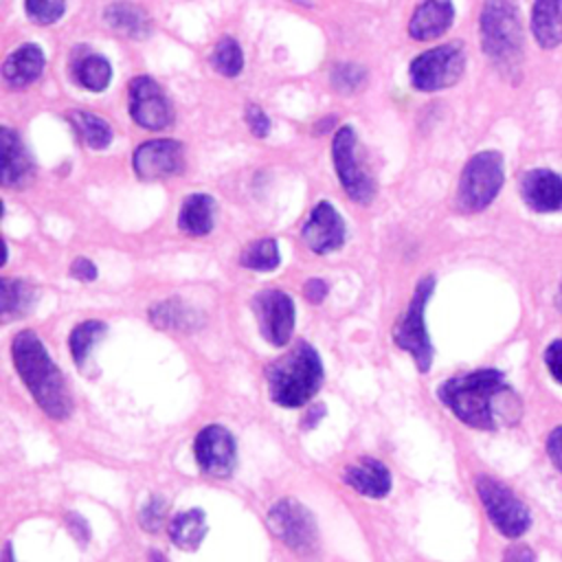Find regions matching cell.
<instances>
[{"mask_svg":"<svg viewBox=\"0 0 562 562\" xmlns=\"http://www.w3.org/2000/svg\"><path fill=\"white\" fill-rule=\"evenodd\" d=\"M2 562H15V560H13V549H11V544H7V547H4V553H2Z\"/></svg>","mask_w":562,"mask_h":562,"instance_id":"41","label":"cell"},{"mask_svg":"<svg viewBox=\"0 0 562 562\" xmlns=\"http://www.w3.org/2000/svg\"><path fill=\"white\" fill-rule=\"evenodd\" d=\"M105 325L101 321H83L79 323L70 336H68V347H70V353L77 362V367H83V362L88 360V353L90 349L94 347V342L105 334Z\"/></svg>","mask_w":562,"mask_h":562,"instance_id":"29","label":"cell"},{"mask_svg":"<svg viewBox=\"0 0 562 562\" xmlns=\"http://www.w3.org/2000/svg\"><path fill=\"white\" fill-rule=\"evenodd\" d=\"M547 452L553 465L562 472V426H555L547 437Z\"/></svg>","mask_w":562,"mask_h":562,"instance_id":"36","label":"cell"},{"mask_svg":"<svg viewBox=\"0 0 562 562\" xmlns=\"http://www.w3.org/2000/svg\"><path fill=\"white\" fill-rule=\"evenodd\" d=\"M213 66L224 77H237L244 68L241 46L233 37H222L213 48Z\"/></svg>","mask_w":562,"mask_h":562,"instance_id":"30","label":"cell"},{"mask_svg":"<svg viewBox=\"0 0 562 562\" xmlns=\"http://www.w3.org/2000/svg\"><path fill=\"white\" fill-rule=\"evenodd\" d=\"M481 46L505 75H518L522 66V26L514 0H485L481 9Z\"/></svg>","mask_w":562,"mask_h":562,"instance_id":"4","label":"cell"},{"mask_svg":"<svg viewBox=\"0 0 562 562\" xmlns=\"http://www.w3.org/2000/svg\"><path fill=\"white\" fill-rule=\"evenodd\" d=\"M70 274H72L77 281H92V279H97V268H94V263H92L90 259L79 257V259L72 261Z\"/></svg>","mask_w":562,"mask_h":562,"instance_id":"37","label":"cell"},{"mask_svg":"<svg viewBox=\"0 0 562 562\" xmlns=\"http://www.w3.org/2000/svg\"><path fill=\"white\" fill-rule=\"evenodd\" d=\"M244 119H246V123H248V127H250V132H252L255 136H259V138L268 136V132H270V119H268V114H266L257 103H250V105L246 108Z\"/></svg>","mask_w":562,"mask_h":562,"instance_id":"34","label":"cell"},{"mask_svg":"<svg viewBox=\"0 0 562 562\" xmlns=\"http://www.w3.org/2000/svg\"><path fill=\"white\" fill-rule=\"evenodd\" d=\"M213 220H215V200L206 193H191L180 206L178 226L182 233L200 237L211 233Z\"/></svg>","mask_w":562,"mask_h":562,"instance_id":"21","label":"cell"},{"mask_svg":"<svg viewBox=\"0 0 562 562\" xmlns=\"http://www.w3.org/2000/svg\"><path fill=\"white\" fill-rule=\"evenodd\" d=\"M303 294L310 303H321L327 296V283L323 279H310L303 288Z\"/></svg>","mask_w":562,"mask_h":562,"instance_id":"38","label":"cell"},{"mask_svg":"<svg viewBox=\"0 0 562 562\" xmlns=\"http://www.w3.org/2000/svg\"><path fill=\"white\" fill-rule=\"evenodd\" d=\"M432 290H435L432 277L419 279L406 312L397 318V323L393 327V342L413 356V360L422 373H426L432 364V342H430V336L426 329V318H424V312L432 296Z\"/></svg>","mask_w":562,"mask_h":562,"instance_id":"6","label":"cell"},{"mask_svg":"<svg viewBox=\"0 0 562 562\" xmlns=\"http://www.w3.org/2000/svg\"><path fill=\"white\" fill-rule=\"evenodd\" d=\"M132 167L140 180H160L182 173L184 147L173 138L145 140L134 149Z\"/></svg>","mask_w":562,"mask_h":562,"instance_id":"14","label":"cell"},{"mask_svg":"<svg viewBox=\"0 0 562 562\" xmlns=\"http://www.w3.org/2000/svg\"><path fill=\"white\" fill-rule=\"evenodd\" d=\"M476 492L490 520L503 536L518 538L529 529L531 514L527 505L507 485L487 474H481L476 479Z\"/></svg>","mask_w":562,"mask_h":562,"instance_id":"9","label":"cell"},{"mask_svg":"<svg viewBox=\"0 0 562 562\" xmlns=\"http://www.w3.org/2000/svg\"><path fill=\"white\" fill-rule=\"evenodd\" d=\"M127 103L130 116L145 130H162L173 121V110L165 90L147 75L132 79Z\"/></svg>","mask_w":562,"mask_h":562,"instance_id":"11","label":"cell"},{"mask_svg":"<svg viewBox=\"0 0 562 562\" xmlns=\"http://www.w3.org/2000/svg\"><path fill=\"white\" fill-rule=\"evenodd\" d=\"M505 182V167H503V156L498 151H479L474 154L459 178L457 187V206L463 213H479L487 209L501 187Z\"/></svg>","mask_w":562,"mask_h":562,"instance_id":"5","label":"cell"},{"mask_svg":"<svg viewBox=\"0 0 562 562\" xmlns=\"http://www.w3.org/2000/svg\"><path fill=\"white\" fill-rule=\"evenodd\" d=\"M72 75L77 79V83L86 90L92 92H101L108 88L110 77H112V68L110 61L97 53H83L81 57H77L72 61Z\"/></svg>","mask_w":562,"mask_h":562,"instance_id":"25","label":"cell"},{"mask_svg":"<svg viewBox=\"0 0 562 562\" xmlns=\"http://www.w3.org/2000/svg\"><path fill=\"white\" fill-rule=\"evenodd\" d=\"M252 310L261 336L274 347H285L294 331V301L290 294L281 290H263L255 296Z\"/></svg>","mask_w":562,"mask_h":562,"instance_id":"12","label":"cell"},{"mask_svg":"<svg viewBox=\"0 0 562 562\" xmlns=\"http://www.w3.org/2000/svg\"><path fill=\"white\" fill-rule=\"evenodd\" d=\"M35 301V290L22 279H2V316L11 318L24 314Z\"/></svg>","mask_w":562,"mask_h":562,"instance_id":"28","label":"cell"},{"mask_svg":"<svg viewBox=\"0 0 562 562\" xmlns=\"http://www.w3.org/2000/svg\"><path fill=\"white\" fill-rule=\"evenodd\" d=\"M520 195L536 213L562 211V176L551 169H529L520 178Z\"/></svg>","mask_w":562,"mask_h":562,"instance_id":"16","label":"cell"},{"mask_svg":"<svg viewBox=\"0 0 562 562\" xmlns=\"http://www.w3.org/2000/svg\"><path fill=\"white\" fill-rule=\"evenodd\" d=\"M165 518H167V503L160 496H151L138 516L140 527L149 533H156L158 529H162Z\"/></svg>","mask_w":562,"mask_h":562,"instance_id":"33","label":"cell"},{"mask_svg":"<svg viewBox=\"0 0 562 562\" xmlns=\"http://www.w3.org/2000/svg\"><path fill=\"white\" fill-rule=\"evenodd\" d=\"M11 356L15 371L37 406L53 419H66L72 411V397L59 367L50 360L40 336L31 329L20 331L11 342Z\"/></svg>","mask_w":562,"mask_h":562,"instance_id":"2","label":"cell"},{"mask_svg":"<svg viewBox=\"0 0 562 562\" xmlns=\"http://www.w3.org/2000/svg\"><path fill=\"white\" fill-rule=\"evenodd\" d=\"M44 70V53L35 44H22L2 64L4 83L13 90L31 86Z\"/></svg>","mask_w":562,"mask_h":562,"instance_id":"18","label":"cell"},{"mask_svg":"<svg viewBox=\"0 0 562 562\" xmlns=\"http://www.w3.org/2000/svg\"><path fill=\"white\" fill-rule=\"evenodd\" d=\"M544 364L555 382L562 384V338L553 340L544 349Z\"/></svg>","mask_w":562,"mask_h":562,"instance_id":"35","label":"cell"},{"mask_svg":"<svg viewBox=\"0 0 562 562\" xmlns=\"http://www.w3.org/2000/svg\"><path fill=\"white\" fill-rule=\"evenodd\" d=\"M531 33L542 48L562 44V0H533Z\"/></svg>","mask_w":562,"mask_h":562,"instance_id":"20","label":"cell"},{"mask_svg":"<svg viewBox=\"0 0 562 562\" xmlns=\"http://www.w3.org/2000/svg\"><path fill=\"white\" fill-rule=\"evenodd\" d=\"M149 562H167V558L160 551H151L149 553Z\"/></svg>","mask_w":562,"mask_h":562,"instance_id":"42","label":"cell"},{"mask_svg":"<svg viewBox=\"0 0 562 562\" xmlns=\"http://www.w3.org/2000/svg\"><path fill=\"white\" fill-rule=\"evenodd\" d=\"M452 0H419L408 22V35L417 42L435 40L452 26Z\"/></svg>","mask_w":562,"mask_h":562,"instance_id":"17","label":"cell"},{"mask_svg":"<svg viewBox=\"0 0 562 562\" xmlns=\"http://www.w3.org/2000/svg\"><path fill=\"white\" fill-rule=\"evenodd\" d=\"M209 527H206V516L202 509L193 507L187 509L182 514H178L171 522H169V538L184 551H193L200 547V542L204 540Z\"/></svg>","mask_w":562,"mask_h":562,"instance_id":"24","label":"cell"},{"mask_svg":"<svg viewBox=\"0 0 562 562\" xmlns=\"http://www.w3.org/2000/svg\"><path fill=\"white\" fill-rule=\"evenodd\" d=\"M465 70V50L461 44H441L411 61V83L422 92H437L454 86Z\"/></svg>","mask_w":562,"mask_h":562,"instance_id":"7","label":"cell"},{"mask_svg":"<svg viewBox=\"0 0 562 562\" xmlns=\"http://www.w3.org/2000/svg\"><path fill=\"white\" fill-rule=\"evenodd\" d=\"M26 15L37 24H53L66 11V0H24Z\"/></svg>","mask_w":562,"mask_h":562,"instance_id":"32","label":"cell"},{"mask_svg":"<svg viewBox=\"0 0 562 562\" xmlns=\"http://www.w3.org/2000/svg\"><path fill=\"white\" fill-rule=\"evenodd\" d=\"M2 140V184H20L31 173V158L20 136L7 125L0 130Z\"/></svg>","mask_w":562,"mask_h":562,"instance_id":"22","label":"cell"},{"mask_svg":"<svg viewBox=\"0 0 562 562\" xmlns=\"http://www.w3.org/2000/svg\"><path fill=\"white\" fill-rule=\"evenodd\" d=\"M331 160L347 195L358 204H369L375 195V184L358 158V138L353 127L345 125L334 134Z\"/></svg>","mask_w":562,"mask_h":562,"instance_id":"10","label":"cell"},{"mask_svg":"<svg viewBox=\"0 0 562 562\" xmlns=\"http://www.w3.org/2000/svg\"><path fill=\"white\" fill-rule=\"evenodd\" d=\"M68 525H70L68 529L77 536V540H81V542H83V540H88V538H90L88 522H86L79 514H70V516H68Z\"/></svg>","mask_w":562,"mask_h":562,"instance_id":"40","label":"cell"},{"mask_svg":"<svg viewBox=\"0 0 562 562\" xmlns=\"http://www.w3.org/2000/svg\"><path fill=\"white\" fill-rule=\"evenodd\" d=\"M437 397L457 419L479 430H494L520 417V400L498 369L454 375L437 389Z\"/></svg>","mask_w":562,"mask_h":562,"instance_id":"1","label":"cell"},{"mask_svg":"<svg viewBox=\"0 0 562 562\" xmlns=\"http://www.w3.org/2000/svg\"><path fill=\"white\" fill-rule=\"evenodd\" d=\"M268 391L272 402L285 408L303 406L314 397L323 382V362L316 349L299 342L285 356L277 358L266 369Z\"/></svg>","mask_w":562,"mask_h":562,"instance_id":"3","label":"cell"},{"mask_svg":"<svg viewBox=\"0 0 562 562\" xmlns=\"http://www.w3.org/2000/svg\"><path fill=\"white\" fill-rule=\"evenodd\" d=\"M503 562H536V553L527 544H514L505 551Z\"/></svg>","mask_w":562,"mask_h":562,"instance_id":"39","label":"cell"},{"mask_svg":"<svg viewBox=\"0 0 562 562\" xmlns=\"http://www.w3.org/2000/svg\"><path fill=\"white\" fill-rule=\"evenodd\" d=\"M105 22L127 37H147L151 31L149 15L132 2H114L103 11Z\"/></svg>","mask_w":562,"mask_h":562,"instance_id":"23","label":"cell"},{"mask_svg":"<svg viewBox=\"0 0 562 562\" xmlns=\"http://www.w3.org/2000/svg\"><path fill=\"white\" fill-rule=\"evenodd\" d=\"M367 83V70L356 64H338L331 68V86L342 92H356Z\"/></svg>","mask_w":562,"mask_h":562,"instance_id":"31","label":"cell"},{"mask_svg":"<svg viewBox=\"0 0 562 562\" xmlns=\"http://www.w3.org/2000/svg\"><path fill=\"white\" fill-rule=\"evenodd\" d=\"M241 266L244 268H250V270H257V272H270L279 266L281 261V255H279V246L274 239L270 237H263V239H257L252 244H248L239 257Z\"/></svg>","mask_w":562,"mask_h":562,"instance_id":"27","label":"cell"},{"mask_svg":"<svg viewBox=\"0 0 562 562\" xmlns=\"http://www.w3.org/2000/svg\"><path fill=\"white\" fill-rule=\"evenodd\" d=\"M270 531L294 553L310 558L318 549V529L312 512L299 501L283 498L268 512Z\"/></svg>","mask_w":562,"mask_h":562,"instance_id":"8","label":"cell"},{"mask_svg":"<svg viewBox=\"0 0 562 562\" xmlns=\"http://www.w3.org/2000/svg\"><path fill=\"white\" fill-rule=\"evenodd\" d=\"M303 241L316 255H327L338 250L345 241V222L340 213L329 202H318L305 224H303Z\"/></svg>","mask_w":562,"mask_h":562,"instance_id":"15","label":"cell"},{"mask_svg":"<svg viewBox=\"0 0 562 562\" xmlns=\"http://www.w3.org/2000/svg\"><path fill=\"white\" fill-rule=\"evenodd\" d=\"M193 454L200 470L215 479H226L233 474L237 463V446L233 435L224 426H206L195 435Z\"/></svg>","mask_w":562,"mask_h":562,"instance_id":"13","label":"cell"},{"mask_svg":"<svg viewBox=\"0 0 562 562\" xmlns=\"http://www.w3.org/2000/svg\"><path fill=\"white\" fill-rule=\"evenodd\" d=\"M345 483H349L362 496L382 498L391 490V472L382 461L362 457L356 465L345 470Z\"/></svg>","mask_w":562,"mask_h":562,"instance_id":"19","label":"cell"},{"mask_svg":"<svg viewBox=\"0 0 562 562\" xmlns=\"http://www.w3.org/2000/svg\"><path fill=\"white\" fill-rule=\"evenodd\" d=\"M68 119L83 145H88L92 149H105L112 143V127L105 119H101L92 112H81V110L70 112Z\"/></svg>","mask_w":562,"mask_h":562,"instance_id":"26","label":"cell"}]
</instances>
